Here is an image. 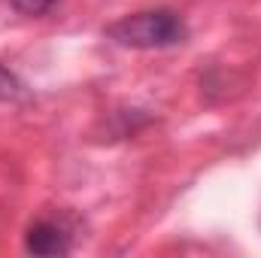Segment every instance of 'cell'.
I'll list each match as a JSON object with an SVG mask.
<instances>
[{"label":"cell","instance_id":"1","mask_svg":"<svg viewBox=\"0 0 261 258\" xmlns=\"http://www.w3.org/2000/svg\"><path fill=\"white\" fill-rule=\"evenodd\" d=\"M107 40H113L116 46H125V49H173V46H182L189 40V24L179 12L173 9H143V12H130L125 18L113 21L107 31H103Z\"/></svg>","mask_w":261,"mask_h":258},{"label":"cell","instance_id":"2","mask_svg":"<svg viewBox=\"0 0 261 258\" xmlns=\"http://www.w3.org/2000/svg\"><path fill=\"white\" fill-rule=\"evenodd\" d=\"M24 249L34 255H67L70 252V234L58 222L40 219L24 234Z\"/></svg>","mask_w":261,"mask_h":258},{"label":"cell","instance_id":"3","mask_svg":"<svg viewBox=\"0 0 261 258\" xmlns=\"http://www.w3.org/2000/svg\"><path fill=\"white\" fill-rule=\"evenodd\" d=\"M28 100L31 88L21 82V76L0 64V104H28Z\"/></svg>","mask_w":261,"mask_h":258},{"label":"cell","instance_id":"4","mask_svg":"<svg viewBox=\"0 0 261 258\" xmlns=\"http://www.w3.org/2000/svg\"><path fill=\"white\" fill-rule=\"evenodd\" d=\"M6 3H9L15 12H21V15H34V18H37V15H46L58 0H6Z\"/></svg>","mask_w":261,"mask_h":258}]
</instances>
